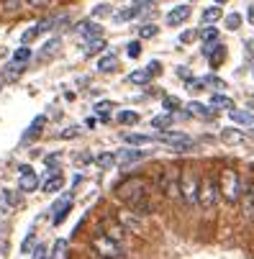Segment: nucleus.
I'll return each instance as SVG.
<instances>
[{
  "instance_id": "nucleus-1",
  "label": "nucleus",
  "mask_w": 254,
  "mask_h": 259,
  "mask_svg": "<svg viewBox=\"0 0 254 259\" xmlns=\"http://www.w3.org/2000/svg\"><path fill=\"white\" fill-rule=\"evenodd\" d=\"M149 190H152V185H149V180H144V177L123 180L118 188H116L118 198H121L131 210H136L139 215H149V213H154V200H152Z\"/></svg>"
},
{
  "instance_id": "nucleus-2",
  "label": "nucleus",
  "mask_w": 254,
  "mask_h": 259,
  "mask_svg": "<svg viewBox=\"0 0 254 259\" xmlns=\"http://www.w3.org/2000/svg\"><path fill=\"white\" fill-rule=\"evenodd\" d=\"M219 188H221V198L234 205L244 198V185H241V175L236 169H224L219 175Z\"/></svg>"
},
{
  "instance_id": "nucleus-3",
  "label": "nucleus",
  "mask_w": 254,
  "mask_h": 259,
  "mask_svg": "<svg viewBox=\"0 0 254 259\" xmlns=\"http://www.w3.org/2000/svg\"><path fill=\"white\" fill-rule=\"evenodd\" d=\"M200 177L195 169H183L180 172V198L185 200L188 208H193L198 203V195H200Z\"/></svg>"
},
{
  "instance_id": "nucleus-4",
  "label": "nucleus",
  "mask_w": 254,
  "mask_h": 259,
  "mask_svg": "<svg viewBox=\"0 0 254 259\" xmlns=\"http://www.w3.org/2000/svg\"><path fill=\"white\" fill-rule=\"evenodd\" d=\"M90 246H93V251H95L100 259H123V246H121V241L105 236L103 231H98V234L93 236Z\"/></svg>"
},
{
  "instance_id": "nucleus-5",
  "label": "nucleus",
  "mask_w": 254,
  "mask_h": 259,
  "mask_svg": "<svg viewBox=\"0 0 254 259\" xmlns=\"http://www.w3.org/2000/svg\"><path fill=\"white\" fill-rule=\"evenodd\" d=\"M157 185H159V193L170 200H177L180 198V169L175 167H164L157 177Z\"/></svg>"
},
{
  "instance_id": "nucleus-6",
  "label": "nucleus",
  "mask_w": 254,
  "mask_h": 259,
  "mask_svg": "<svg viewBox=\"0 0 254 259\" xmlns=\"http://www.w3.org/2000/svg\"><path fill=\"white\" fill-rule=\"evenodd\" d=\"M219 198H221V188H219V180L213 177H205L200 182V195H198V205L203 210H213L219 205Z\"/></svg>"
},
{
  "instance_id": "nucleus-7",
  "label": "nucleus",
  "mask_w": 254,
  "mask_h": 259,
  "mask_svg": "<svg viewBox=\"0 0 254 259\" xmlns=\"http://www.w3.org/2000/svg\"><path fill=\"white\" fill-rule=\"evenodd\" d=\"M18 190L21 193H33L36 188H39V175H36L28 164H21L18 167Z\"/></svg>"
},
{
  "instance_id": "nucleus-8",
  "label": "nucleus",
  "mask_w": 254,
  "mask_h": 259,
  "mask_svg": "<svg viewBox=\"0 0 254 259\" xmlns=\"http://www.w3.org/2000/svg\"><path fill=\"white\" fill-rule=\"evenodd\" d=\"M162 141L167 146H172V152H188V149H193V139L185 136V134H170V131H164Z\"/></svg>"
},
{
  "instance_id": "nucleus-9",
  "label": "nucleus",
  "mask_w": 254,
  "mask_h": 259,
  "mask_svg": "<svg viewBox=\"0 0 254 259\" xmlns=\"http://www.w3.org/2000/svg\"><path fill=\"white\" fill-rule=\"evenodd\" d=\"M118 224L126 229V231H134V234H141L144 226H141V221H139V213L126 208V210H118Z\"/></svg>"
},
{
  "instance_id": "nucleus-10",
  "label": "nucleus",
  "mask_w": 254,
  "mask_h": 259,
  "mask_svg": "<svg viewBox=\"0 0 254 259\" xmlns=\"http://www.w3.org/2000/svg\"><path fill=\"white\" fill-rule=\"evenodd\" d=\"M190 13H193V8L188 6V3H183V6H175L170 13H167V26H172V28H177V26H183L188 18H190Z\"/></svg>"
},
{
  "instance_id": "nucleus-11",
  "label": "nucleus",
  "mask_w": 254,
  "mask_h": 259,
  "mask_svg": "<svg viewBox=\"0 0 254 259\" xmlns=\"http://www.w3.org/2000/svg\"><path fill=\"white\" fill-rule=\"evenodd\" d=\"M69 208H72V195H64L62 200H57V203H54V208H52V213H54V215H52V224H54V226H59L62 221L67 218Z\"/></svg>"
},
{
  "instance_id": "nucleus-12",
  "label": "nucleus",
  "mask_w": 254,
  "mask_h": 259,
  "mask_svg": "<svg viewBox=\"0 0 254 259\" xmlns=\"http://www.w3.org/2000/svg\"><path fill=\"white\" fill-rule=\"evenodd\" d=\"M98 231H103L105 236H111V239H116V241H123V234H126V229H123L121 224H116V221H111V218H103Z\"/></svg>"
},
{
  "instance_id": "nucleus-13",
  "label": "nucleus",
  "mask_w": 254,
  "mask_h": 259,
  "mask_svg": "<svg viewBox=\"0 0 254 259\" xmlns=\"http://www.w3.org/2000/svg\"><path fill=\"white\" fill-rule=\"evenodd\" d=\"M75 31H77L80 36H85V39H98V36L103 33V26L95 23V21H80V23L75 26Z\"/></svg>"
},
{
  "instance_id": "nucleus-14",
  "label": "nucleus",
  "mask_w": 254,
  "mask_h": 259,
  "mask_svg": "<svg viewBox=\"0 0 254 259\" xmlns=\"http://www.w3.org/2000/svg\"><path fill=\"white\" fill-rule=\"evenodd\" d=\"M64 188V177L59 175V169H49V177H47V182L41 185V190L44 193H59Z\"/></svg>"
},
{
  "instance_id": "nucleus-15",
  "label": "nucleus",
  "mask_w": 254,
  "mask_h": 259,
  "mask_svg": "<svg viewBox=\"0 0 254 259\" xmlns=\"http://www.w3.org/2000/svg\"><path fill=\"white\" fill-rule=\"evenodd\" d=\"M141 159H147V152H139V149H121L118 152V164L121 167H129V164H136Z\"/></svg>"
},
{
  "instance_id": "nucleus-16",
  "label": "nucleus",
  "mask_w": 254,
  "mask_h": 259,
  "mask_svg": "<svg viewBox=\"0 0 254 259\" xmlns=\"http://www.w3.org/2000/svg\"><path fill=\"white\" fill-rule=\"evenodd\" d=\"M188 110H190L193 116L205 118V121L216 116V110H213V108H208V105H203V103H198V100H190V103H188Z\"/></svg>"
},
{
  "instance_id": "nucleus-17",
  "label": "nucleus",
  "mask_w": 254,
  "mask_h": 259,
  "mask_svg": "<svg viewBox=\"0 0 254 259\" xmlns=\"http://www.w3.org/2000/svg\"><path fill=\"white\" fill-rule=\"evenodd\" d=\"M47 126V116H36L33 121H31V126L26 128V134H23V141H31V139H36L41 134V128Z\"/></svg>"
},
{
  "instance_id": "nucleus-18",
  "label": "nucleus",
  "mask_w": 254,
  "mask_h": 259,
  "mask_svg": "<svg viewBox=\"0 0 254 259\" xmlns=\"http://www.w3.org/2000/svg\"><path fill=\"white\" fill-rule=\"evenodd\" d=\"M229 118H231L234 123H241V126H251V123H254V113H251V110H239V108H234V110H229Z\"/></svg>"
},
{
  "instance_id": "nucleus-19",
  "label": "nucleus",
  "mask_w": 254,
  "mask_h": 259,
  "mask_svg": "<svg viewBox=\"0 0 254 259\" xmlns=\"http://www.w3.org/2000/svg\"><path fill=\"white\" fill-rule=\"evenodd\" d=\"M123 141L131 144V146H149V144H154V139L149 134H123Z\"/></svg>"
},
{
  "instance_id": "nucleus-20",
  "label": "nucleus",
  "mask_w": 254,
  "mask_h": 259,
  "mask_svg": "<svg viewBox=\"0 0 254 259\" xmlns=\"http://www.w3.org/2000/svg\"><path fill=\"white\" fill-rule=\"evenodd\" d=\"M244 215L246 218H254V182L249 185V188H244Z\"/></svg>"
},
{
  "instance_id": "nucleus-21",
  "label": "nucleus",
  "mask_w": 254,
  "mask_h": 259,
  "mask_svg": "<svg viewBox=\"0 0 254 259\" xmlns=\"http://www.w3.org/2000/svg\"><path fill=\"white\" fill-rule=\"evenodd\" d=\"M118 67V59H116V54H103L100 59H98V72H113Z\"/></svg>"
},
{
  "instance_id": "nucleus-22",
  "label": "nucleus",
  "mask_w": 254,
  "mask_h": 259,
  "mask_svg": "<svg viewBox=\"0 0 254 259\" xmlns=\"http://www.w3.org/2000/svg\"><path fill=\"white\" fill-rule=\"evenodd\" d=\"M221 18H224V11H221V6H216V3L203 11V23H208V26L216 23V21H221Z\"/></svg>"
},
{
  "instance_id": "nucleus-23",
  "label": "nucleus",
  "mask_w": 254,
  "mask_h": 259,
  "mask_svg": "<svg viewBox=\"0 0 254 259\" xmlns=\"http://www.w3.org/2000/svg\"><path fill=\"white\" fill-rule=\"evenodd\" d=\"M210 108H213V110H216V108H221V110H234V100L226 98V95H221V93H216V95L210 98Z\"/></svg>"
},
{
  "instance_id": "nucleus-24",
  "label": "nucleus",
  "mask_w": 254,
  "mask_h": 259,
  "mask_svg": "<svg viewBox=\"0 0 254 259\" xmlns=\"http://www.w3.org/2000/svg\"><path fill=\"white\" fill-rule=\"evenodd\" d=\"M152 80V72L149 69H136V72H131L129 75V82L131 85H147Z\"/></svg>"
},
{
  "instance_id": "nucleus-25",
  "label": "nucleus",
  "mask_w": 254,
  "mask_h": 259,
  "mask_svg": "<svg viewBox=\"0 0 254 259\" xmlns=\"http://www.w3.org/2000/svg\"><path fill=\"white\" fill-rule=\"evenodd\" d=\"M59 44H62V41L57 39V36H54V39H49V41H47V44L41 47V54H39V59L44 62V59H49L52 54H57V49H59Z\"/></svg>"
},
{
  "instance_id": "nucleus-26",
  "label": "nucleus",
  "mask_w": 254,
  "mask_h": 259,
  "mask_svg": "<svg viewBox=\"0 0 254 259\" xmlns=\"http://www.w3.org/2000/svg\"><path fill=\"white\" fill-rule=\"evenodd\" d=\"M221 139H224L226 144H241V141H244V134L236 131V128H224V131H221Z\"/></svg>"
},
{
  "instance_id": "nucleus-27",
  "label": "nucleus",
  "mask_w": 254,
  "mask_h": 259,
  "mask_svg": "<svg viewBox=\"0 0 254 259\" xmlns=\"http://www.w3.org/2000/svg\"><path fill=\"white\" fill-rule=\"evenodd\" d=\"M0 203H3V208H16L21 203V198L13 190H3V193H0Z\"/></svg>"
},
{
  "instance_id": "nucleus-28",
  "label": "nucleus",
  "mask_w": 254,
  "mask_h": 259,
  "mask_svg": "<svg viewBox=\"0 0 254 259\" xmlns=\"http://www.w3.org/2000/svg\"><path fill=\"white\" fill-rule=\"evenodd\" d=\"M200 39H203V44H219V28H216V26L203 28L200 31Z\"/></svg>"
},
{
  "instance_id": "nucleus-29",
  "label": "nucleus",
  "mask_w": 254,
  "mask_h": 259,
  "mask_svg": "<svg viewBox=\"0 0 254 259\" xmlns=\"http://www.w3.org/2000/svg\"><path fill=\"white\" fill-rule=\"evenodd\" d=\"M95 162H98L100 167H113V164H118V154H113V152H103V154L95 157Z\"/></svg>"
},
{
  "instance_id": "nucleus-30",
  "label": "nucleus",
  "mask_w": 254,
  "mask_h": 259,
  "mask_svg": "<svg viewBox=\"0 0 254 259\" xmlns=\"http://www.w3.org/2000/svg\"><path fill=\"white\" fill-rule=\"evenodd\" d=\"M49 259H67V239H57Z\"/></svg>"
},
{
  "instance_id": "nucleus-31",
  "label": "nucleus",
  "mask_w": 254,
  "mask_h": 259,
  "mask_svg": "<svg viewBox=\"0 0 254 259\" xmlns=\"http://www.w3.org/2000/svg\"><path fill=\"white\" fill-rule=\"evenodd\" d=\"M100 49H105L103 36H98V39H90V41H88V49H85V54H88V57H93V54H98Z\"/></svg>"
},
{
  "instance_id": "nucleus-32",
  "label": "nucleus",
  "mask_w": 254,
  "mask_h": 259,
  "mask_svg": "<svg viewBox=\"0 0 254 259\" xmlns=\"http://www.w3.org/2000/svg\"><path fill=\"white\" fill-rule=\"evenodd\" d=\"M118 121H121L123 126H134V123L139 121V113H136V110H121V113H118Z\"/></svg>"
},
{
  "instance_id": "nucleus-33",
  "label": "nucleus",
  "mask_w": 254,
  "mask_h": 259,
  "mask_svg": "<svg viewBox=\"0 0 254 259\" xmlns=\"http://www.w3.org/2000/svg\"><path fill=\"white\" fill-rule=\"evenodd\" d=\"M31 57H33V54H31V49H28L26 44H23L21 49H16V52H13V62H18V64H26Z\"/></svg>"
},
{
  "instance_id": "nucleus-34",
  "label": "nucleus",
  "mask_w": 254,
  "mask_h": 259,
  "mask_svg": "<svg viewBox=\"0 0 254 259\" xmlns=\"http://www.w3.org/2000/svg\"><path fill=\"white\" fill-rule=\"evenodd\" d=\"M157 33H159V28H157L154 23H144V26L139 28V36H141V39H154Z\"/></svg>"
},
{
  "instance_id": "nucleus-35",
  "label": "nucleus",
  "mask_w": 254,
  "mask_h": 259,
  "mask_svg": "<svg viewBox=\"0 0 254 259\" xmlns=\"http://www.w3.org/2000/svg\"><path fill=\"white\" fill-rule=\"evenodd\" d=\"M172 126V118L170 116H157V118H152V128H157V131H167Z\"/></svg>"
},
{
  "instance_id": "nucleus-36",
  "label": "nucleus",
  "mask_w": 254,
  "mask_h": 259,
  "mask_svg": "<svg viewBox=\"0 0 254 259\" xmlns=\"http://www.w3.org/2000/svg\"><path fill=\"white\" fill-rule=\"evenodd\" d=\"M139 13H141V8H139V6H131V8L121 11V13H118L116 18H118V21H131V18H136Z\"/></svg>"
},
{
  "instance_id": "nucleus-37",
  "label": "nucleus",
  "mask_w": 254,
  "mask_h": 259,
  "mask_svg": "<svg viewBox=\"0 0 254 259\" xmlns=\"http://www.w3.org/2000/svg\"><path fill=\"white\" fill-rule=\"evenodd\" d=\"M224 23H226L229 31H236V28L241 26V16H239V13H229V16L224 18Z\"/></svg>"
},
{
  "instance_id": "nucleus-38",
  "label": "nucleus",
  "mask_w": 254,
  "mask_h": 259,
  "mask_svg": "<svg viewBox=\"0 0 254 259\" xmlns=\"http://www.w3.org/2000/svg\"><path fill=\"white\" fill-rule=\"evenodd\" d=\"M21 72H23V64L11 62V64L6 67V77H11V80H13V77H18V75H21Z\"/></svg>"
},
{
  "instance_id": "nucleus-39",
  "label": "nucleus",
  "mask_w": 254,
  "mask_h": 259,
  "mask_svg": "<svg viewBox=\"0 0 254 259\" xmlns=\"http://www.w3.org/2000/svg\"><path fill=\"white\" fill-rule=\"evenodd\" d=\"M126 54H129L131 59L141 57V41H129V44H126Z\"/></svg>"
},
{
  "instance_id": "nucleus-40",
  "label": "nucleus",
  "mask_w": 254,
  "mask_h": 259,
  "mask_svg": "<svg viewBox=\"0 0 254 259\" xmlns=\"http://www.w3.org/2000/svg\"><path fill=\"white\" fill-rule=\"evenodd\" d=\"M208 85V80L205 77H195V80H188V88H190V93H200L203 88Z\"/></svg>"
},
{
  "instance_id": "nucleus-41",
  "label": "nucleus",
  "mask_w": 254,
  "mask_h": 259,
  "mask_svg": "<svg viewBox=\"0 0 254 259\" xmlns=\"http://www.w3.org/2000/svg\"><path fill=\"white\" fill-rule=\"evenodd\" d=\"M108 110H111V103H108V100H103V103L95 105V113L100 116V121H108Z\"/></svg>"
},
{
  "instance_id": "nucleus-42",
  "label": "nucleus",
  "mask_w": 254,
  "mask_h": 259,
  "mask_svg": "<svg viewBox=\"0 0 254 259\" xmlns=\"http://www.w3.org/2000/svg\"><path fill=\"white\" fill-rule=\"evenodd\" d=\"M0 3H3L6 13H16V11L21 8V3H23V0H0Z\"/></svg>"
},
{
  "instance_id": "nucleus-43",
  "label": "nucleus",
  "mask_w": 254,
  "mask_h": 259,
  "mask_svg": "<svg viewBox=\"0 0 254 259\" xmlns=\"http://www.w3.org/2000/svg\"><path fill=\"white\" fill-rule=\"evenodd\" d=\"M162 108H164V110H170V113H172V110H177V108H180V100H177V98H170V95H167V98L162 100Z\"/></svg>"
},
{
  "instance_id": "nucleus-44",
  "label": "nucleus",
  "mask_w": 254,
  "mask_h": 259,
  "mask_svg": "<svg viewBox=\"0 0 254 259\" xmlns=\"http://www.w3.org/2000/svg\"><path fill=\"white\" fill-rule=\"evenodd\" d=\"M23 3H26L28 8H47L52 0H23Z\"/></svg>"
},
{
  "instance_id": "nucleus-45",
  "label": "nucleus",
  "mask_w": 254,
  "mask_h": 259,
  "mask_svg": "<svg viewBox=\"0 0 254 259\" xmlns=\"http://www.w3.org/2000/svg\"><path fill=\"white\" fill-rule=\"evenodd\" d=\"M31 254H33L31 259H47V246H44V244H39V246H36Z\"/></svg>"
},
{
  "instance_id": "nucleus-46",
  "label": "nucleus",
  "mask_w": 254,
  "mask_h": 259,
  "mask_svg": "<svg viewBox=\"0 0 254 259\" xmlns=\"http://www.w3.org/2000/svg\"><path fill=\"white\" fill-rule=\"evenodd\" d=\"M44 162H47V167H57V164L62 162V157H59V154H47Z\"/></svg>"
},
{
  "instance_id": "nucleus-47",
  "label": "nucleus",
  "mask_w": 254,
  "mask_h": 259,
  "mask_svg": "<svg viewBox=\"0 0 254 259\" xmlns=\"http://www.w3.org/2000/svg\"><path fill=\"white\" fill-rule=\"evenodd\" d=\"M31 246H33V234H28V236H26V241H23L21 251H23V254H28V251H31Z\"/></svg>"
},
{
  "instance_id": "nucleus-48",
  "label": "nucleus",
  "mask_w": 254,
  "mask_h": 259,
  "mask_svg": "<svg viewBox=\"0 0 254 259\" xmlns=\"http://www.w3.org/2000/svg\"><path fill=\"white\" fill-rule=\"evenodd\" d=\"M59 136H62V139H75V136H77V128H75V126H72V128H64Z\"/></svg>"
},
{
  "instance_id": "nucleus-49",
  "label": "nucleus",
  "mask_w": 254,
  "mask_h": 259,
  "mask_svg": "<svg viewBox=\"0 0 254 259\" xmlns=\"http://www.w3.org/2000/svg\"><path fill=\"white\" fill-rule=\"evenodd\" d=\"M195 36H198L195 31H185L183 36H180V41H185V44H188V41H193V39H195Z\"/></svg>"
},
{
  "instance_id": "nucleus-50",
  "label": "nucleus",
  "mask_w": 254,
  "mask_h": 259,
  "mask_svg": "<svg viewBox=\"0 0 254 259\" xmlns=\"http://www.w3.org/2000/svg\"><path fill=\"white\" fill-rule=\"evenodd\" d=\"M108 13H111V8H108V6H98L95 8V16H108Z\"/></svg>"
},
{
  "instance_id": "nucleus-51",
  "label": "nucleus",
  "mask_w": 254,
  "mask_h": 259,
  "mask_svg": "<svg viewBox=\"0 0 254 259\" xmlns=\"http://www.w3.org/2000/svg\"><path fill=\"white\" fill-rule=\"evenodd\" d=\"M152 3H154V0H134V6H139L141 11L147 8V6H152Z\"/></svg>"
},
{
  "instance_id": "nucleus-52",
  "label": "nucleus",
  "mask_w": 254,
  "mask_h": 259,
  "mask_svg": "<svg viewBox=\"0 0 254 259\" xmlns=\"http://www.w3.org/2000/svg\"><path fill=\"white\" fill-rule=\"evenodd\" d=\"M149 72H152V75H157V72H159V62H149V67H147Z\"/></svg>"
},
{
  "instance_id": "nucleus-53",
  "label": "nucleus",
  "mask_w": 254,
  "mask_h": 259,
  "mask_svg": "<svg viewBox=\"0 0 254 259\" xmlns=\"http://www.w3.org/2000/svg\"><path fill=\"white\" fill-rule=\"evenodd\" d=\"M246 18H249V23L254 26V6H249V11H246Z\"/></svg>"
},
{
  "instance_id": "nucleus-54",
  "label": "nucleus",
  "mask_w": 254,
  "mask_h": 259,
  "mask_svg": "<svg viewBox=\"0 0 254 259\" xmlns=\"http://www.w3.org/2000/svg\"><path fill=\"white\" fill-rule=\"evenodd\" d=\"M246 47H249V52L254 54V39H251V41H246Z\"/></svg>"
},
{
  "instance_id": "nucleus-55",
  "label": "nucleus",
  "mask_w": 254,
  "mask_h": 259,
  "mask_svg": "<svg viewBox=\"0 0 254 259\" xmlns=\"http://www.w3.org/2000/svg\"><path fill=\"white\" fill-rule=\"evenodd\" d=\"M213 3H216V6H224V3H229V0H213Z\"/></svg>"
},
{
  "instance_id": "nucleus-56",
  "label": "nucleus",
  "mask_w": 254,
  "mask_h": 259,
  "mask_svg": "<svg viewBox=\"0 0 254 259\" xmlns=\"http://www.w3.org/2000/svg\"><path fill=\"white\" fill-rule=\"evenodd\" d=\"M0 85H3V77H0Z\"/></svg>"
},
{
  "instance_id": "nucleus-57",
  "label": "nucleus",
  "mask_w": 254,
  "mask_h": 259,
  "mask_svg": "<svg viewBox=\"0 0 254 259\" xmlns=\"http://www.w3.org/2000/svg\"><path fill=\"white\" fill-rule=\"evenodd\" d=\"M251 77H254V69H251Z\"/></svg>"
},
{
  "instance_id": "nucleus-58",
  "label": "nucleus",
  "mask_w": 254,
  "mask_h": 259,
  "mask_svg": "<svg viewBox=\"0 0 254 259\" xmlns=\"http://www.w3.org/2000/svg\"><path fill=\"white\" fill-rule=\"evenodd\" d=\"M190 3H195V0H190Z\"/></svg>"
},
{
  "instance_id": "nucleus-59",
  "label": "nucleus",
  "mask_w": 254,
  "mask_h": 259,
  "mask_svg": "<svg viewBox=\"0 0 254 259\" xmlns=\"http://www.w3.org/2000/svg\"><path fill=\"white\" fill-rule=\"evenodd\" d=\"M251 134H254V131H251Z\"/></svg>"
}]
</instances>
